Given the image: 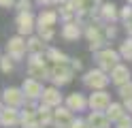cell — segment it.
<instances>
[{"mask_svg":"<svg viewBox=\"0 0 132 128\" xmlns=\"http://www.w3.org/2000/svg\"><path fill=\"white\" fill-rule=\"evenodd\" d=\"M104 113L109 115V119L115 124V122H119V119L126 115L128 111H126V107H123V102H111V105H109V109H106Z\"/></svg>","mask_w":132,"mask_h":128,"instance_id":"d4e9b609","label":"cell"},{"mask_svg":"<svg viewBox=\"0 0 132 128\" xmlns=\"http://www.w3.org/2000/svg\"><path fill=\"white\" fill-rule=\"evenodd\" d=\"M38 126H40V122H38L36 109L23 107L21 113H19V128H38Z\"/></svg>","mask_w":132,"mask_h":128,"instance_id":"d6986e66","label":"cell"},{"mask_svg":"<svg viewBox=\"0 0 132 128\" xmlns=\"http://www.w3.org/2000/svg\"><path fill=\"white\" fill-rule=\"evenodd\" d=\"M70 128H89V124H87V119H83V117H77L75 122H72V126Z\"/></svg>","mask_w":132,"mask_h":128,"instance_id":"d590c367","label":"cell"},{"mask_svg":"<svg viewBox=\"0 0 132 128\" xmlns=\"http://www.w3.org/2000/svg\"><path fill=\"white\" fill-rule=\"evenodd\" d=\"M2 102H4L6 107L23 109V105H26V94H23L21 88H15V85H11V88L2 90Z\"/></svg>","mask_w":132,"mask_h":128,"instance_id":"30bf717a","label":"cell"},{"mask_svg":"<svg viewBox=\"0 0 132 128\" xmlns=\"http://www.w3.org/2000/svg\"><path fill=\"white\" fill-rule=\"evenodd\" d=\"M70 66H72V71H75V73L83 71V62H81V58H70Z\"/></svg>","mask_w":132,"mask_h":128,"instance_id":"e575fe53","label":"cell"},{"mask_svg":"<svg viewBox=\"0 0 132 128\" xmlns=\"http://www.w3.org/2000/svg\"><path fill=\"white\" fill-rule=\"evenodd\" d=\"M117 51H119L121 60H128V62H132V36H128L126 41H123Z\"/></svg>","mask_w":132,"mask_h":128,"instance_id":"f1b7e54d","label":"cell"},{"mask_svg":"<svg viewBox=\"0 0 132 128\" xmlns=\"http://www.w3.org/2000/svg\"><path fill=\"white\" fill-rule=\"evenodd\" d=\"M72 4H75L79 17H92L102 2L100 0H72Z\"/></svg>","mask_w":132,"mask_h":128,"instance_id":"ac0fdd59","label":"cell"},{"mask_svg":"<svg viewBox=\"0 0 132 128\" xmlns=\"http://www.w3.org/2000/svg\"><path fill=\"white\" fill-rule=\"evenodd\" d=\"M104 24H98L94 19H89L85 24V30H83V36L87 39L89 43V51L96 54V51H100L102 47H106V36H104Z\"/></svg>","mask_w":132,"mask_h":128,"instance_id":"6da1fadb","label":"cell"},{"mask_svg":"<svg viewBox=\"0 0 132 128\" xmlns=\"http://www.w3.org/2000/svg\"><path fill=\"white\" fill-rule=\"evenodd\" d=\"M102 28H104V36H106V41H111V39L117 36V28H115V24H104Z\"/></svg>","mask_w":132,"mask_h":128,"instance_id":"4dcf8cb0","label":"cell"},{"mask_svg":"<svg viewBox=\"0 0 132 128\" xmlns=\"http://www.w3.org/2000/svg\"><path fill=\"white\" fill-rule=\"evenodd\" d=\"M19 113L21 109L4 107L0 111V128H19Z\"/></svg>","mask_w":132,"mask_h":128,"instance_id":"9a60e30c","label":"cell"},{"mask_svg":"<svg viewBox=\"0 0 132 128\" xmlns=\"http://www.w3.org/2000/svg\"><path fill=\"white\" fill-rule=\"evenodd\" d=\"M36 113H38V122H40V126H45V128L53 126V107L45 105V102H40L38 109H36Z\"/></svg>","mask_w":132,"mask_h":128,"instance_id":"603a6c76","label":"cell"},{"mask_svg":"<svg viewBox=\"0 0 132 128\" xmlns=\"http://www.w3.org/2000/svg\"><path fill=\"white\" fill-rule=\"evenodd\" d=\"M4 51L9 54L15 62H21V60L28 58V36H21V34H15L6 41Z\"/></svg>","mask_w":132,"mask_h":128,"instance_id":"8992f818","label":"cell"},{"mask_svg":"<svg viewBox=\"0 0 132 128\" xmlns=\"http://www.w3.org/2000/svg\"><path fill=\"white\" fill-rule=\"evenodd\" d=\"M117 94H119V98H121V100L132 98V81H128V83L119 85V88H117Z\"/></svg>","mask_w":132,"mask_h":128,"instance_id":"f546056e","label":"cell"},{"mask_svg":"<svg viewBox=\"0 0 132 128\" xmlns=\"http://www.w3.org/2000/svg\"><path fill=\"white\" fill-rule=\"evenodd\" d=\"M64 98L66 96L60 94V88H57V85H49V88H45L43 96H40V102H45V105H49V107L55 109V107L64 105Z\"/></svg>","mask_w":132,"mask_h":128,"instance_id":"e0dca14e","label":"cell"},{"mask_svg":"<svg viewBox=\"0 0 132 128\" xmlns=\"http://www.w3.org/2000/svg\"><path fill=\"white\" fill-rule=\"evenodd\" d=\"M121 24H123L126 34H128V36H132V17H130V19H126V21H121Z\"/></svg>","mask_w":132,"mask_h":128,"instance_id":"74e56055","label":"cell"},{"mask_svg":"<svg viewBox=\"0 0 132 128\" xmlns=\"http://www.w3.org/2000/svg\"><path fill=\"white\" fill-rule=\"evenodd\" d=\"M64 105L68 107L70 111H85V109H89V102H87V96L85 94H81V92H70L68 96L64 98Z\"/></svg>","mask_w":132,"mask_h":128,"instance_id":"2e32d148","label":"cell"},{"mask_svg":"<svg viewBox=\"0 0 132 128\" xmlns=\"http://www.w3.org/2000/svg\"><path fill=\"white\" fill-rule=\"evenodd\" d=\"M45 58L49 60V64H60V62H68V56L64 54V51H60L57 47H47V51H45Z\"/></svg>","mask_w":132,"mask_h":128,"instance_id":"484cf974","label":"cell"},{"mask_svg":"<svg viewBox=\"0 0 132 128\" xmlns=\"http://www.w3.org/2000/svg\"><path fill=\"white\" fill-rule=\"evenodd\" d=\"M15 26H17V34L30 36V34L36 30V15L32 11H21L15 17Z\"/></svg>","mask_w":132,"mask_h":128,"instance_id":"ba28073f","label":"cell"},{"mask_svg":"<svg viewBox=\"0 0 132 128\" xmlns=\"http://www.w3.org/2000/svg\"><path fill=\"white\" fill-rule=\"evenodd\" d=\"M75 111H70L66 105H60L53 109V128H70L75 122Z\"/></svg>","mask_w":132,"mask_h":128,"instance_id":"8fae6325","label":"cell"},{"mask_svg":"<svg viewBox=\"0 0 132 128\" xmlns=\"http://www.w3.org/2000/svg\"><path fill=\"white\" fill-rule=\"evenodd\" d=\"M85 119H87L89 128H111V124H113L104 111H89Z\"/></svg>","mask_w":132,"mask_h":128,"instance_id":"ffe728a7","label":"cell"},{"mask_svg":"<svg viewBox=\"0 0 132 128\" xmlns=\"http://www.w3.org/2000/svg\"><path fill=\"white\" fill-rule=\"evenodd\" d=\"M28 77H34L38 81H49V73H51V64L45 56H28L26 62Z\"/></svg>","mask_w":132,"mask_h":128,"instance_id":"7a4b0ae2","label":"cell"},{"mask_svg":"<svg viewBox=\"0 0 132 128\" xmlns=\"http://www.w3.org/2000/svg\"><path fill=\"white\" fill-rule=\"evenodd\" d=\"M94 62H96L98 68L111 73L113 68L121 62V56H119V51H115V49H111V47H102L100 51H96V54H94Z\"/></svg>","mask_w":132,"mask_h":128,"instance_id":"5b68a950","label":"cell"},{"mask_svg":"<svg viewBox=\"0 0 132 128\" xmlns=\"http://www.w3.org/2000/svg\"><path fill=\"white\" fill-rule=\"evenodd\" d=\"M130 17H132V4L126 2V6H121V9H119V19H121V21H126V19H130Z\"/></svg>","mask_w":132,"mask_h":128,"instance_id":"836d02e7","label":"cell"},{"mask_svg":"<svg viewBox=\"0 0 132 128\" xmlns=\"http://www.w3.org/2000/svg\"><path fill=\"white\" fill-rule=\"evenodd\" d=\"M87 102H89V109L92 111H106L113 100H111V94L106 90H94L87 96Z\"/></svg>","mask_w":132,"mask_h":128,"instance_id":"7c38bea8","label":"cell"},{"mask_svg":"<svg viewBox=\"0 0 132 128\" xmlns=\"http://www.w3.org/2000/svg\"><path fill=\"white\" fill-rule=\"evenodd\" d=\"M21 90L26 94V98H34V100H40V96H43V92H45L43 81L34 79V77H26L23 83H21Z\"/></svg>","mask_w":132,"mask_h":128,"instance_id":"4fadbf2b","label":"cell"},{"mask_svg":"<svg viewBox=\"0 0 132 128\" xmlns=\"http://www.w3.org/2000/svg\"><path fill=\"white\" fill-rule=\"evenodd\" d=\"M36 2H38L40 6H49V4H53V0H36Z\"/></svg>","mask_w":132,"mask_h":128,"instance_id":"ab89813d","label":"cell"},{"mask_svg":"<svg viewBox=\"0 0 132 128\" xmlns=\"http://www.w3.org/2000/svg\"><path fill=\"white\" fill-rule=\"evenodd\" d=\"M17 0H0V9H15Z\"/></svg>","mask_w":132,"mask_h":128,"instance_id":"8d00e7d4","label":"cell"},{"mask_svg":"<svg viewBox=\"0 0 132 128\" xmlns=\"http://www.w3.org/2000/svg\"><path fill=\"white\" fill-rule=\"evenodd\" d=\"M0 58H2V54H0Z\"/></svg>","mask_w":132,"mask_h":128,"instance_id":"ee69618b","label":"cell"},{"mask_svg":"<svg viewBox=\"0 0 132 128\" xmlns=\"http://www.w3.org/2000/svg\"><path fill=\"white\" fill-rule=\"evenodd\" d=\"M0 100H2V92H0Z\"/></svg>","mask_w":132,"mask_h":128,"instance_id":"b9f144b4","label":"cell"},{"mask_svg":"<svg viewBox=\"0 0 132 128\" xmlns=\"http://www.w3.org/2000/svg\"><path fill=\"white\" fill-rule=\"evenodd\" d=\"M38 128H45V126H38Z\"/></svg>","mask_w":132,"mask_h":128,"instance_id":"7bdbcfd3","label":"cell"},{"mask_svg":"<svg viewBox=\"0 0 132 128\" xmlns=\"http://www.w3.org/2000/svg\"><path fill=\"white\" fill-rule=\"evenodd\" d=\"M15 60L9 56V54H4L2 58H0V73H4V75H9V73H13L15 71Z\"/></svg>","mask_w":132,"mask_h":128,"instance_id":"83f0119b","label":"cell"},{"mask_svg":"<svg viewBox=\"0 0 132 128\" xmlns=\"http://www.w3.org/2000/svg\"><path fill=\"white\" fill-rule=\"evenodd\" d=\"M123 102V107H126L128 113H132V98H126V100H121Z\"/></svg>","mask_w":132,"mask_h":128,"instance_id":"f35d334b","label":"cell"},{"mask_svg":"<svg viewBox=\"0 0 132 128\" xmlns=\"http://www.w3.org/2000/svg\"><path fill=\"white\" fill-rule=\"evenodd\" d=\"M60 19H62V24L64 21H75L77 19V9H75V4H72V0H66L64 4H60Z\"/></svg>","mask_w":132,"mask_h":128,"instance_id":"cb8c5ba5","label":"cell"},{"mask_svg":"<svg viewBox=\"0 0 132 128\" xmlns=\"http://www.w3.org/2000/svg\"><path fill=\"white\" fill-rule=\"evenodd\" d=\"M92 19L98 24H115L119 19V6L113 2H102L96 9V13L92 15Z\"/></svg>","mask_w":132,"mask_h":128,"instance_id":"52a82bcc","label":"cell"},{"mask_svg":"<svg viewBox=\"0 0 132 128\" xmlns=\"http://www.w3.org/2000/svg\"><path fill=\"white\" fill-rule=\"evenodd\" d=\"M81 81H83V85L87 90H106V85L111 83V75L102 71V68H89V71L83 73V77H81Z\"/></svg>","mask_w":132,"mask_h":128,"instance_id":"3957f363","label":"cell"},{"mask_svg":"<svg viewBox=\"0 0 132 128\" xmlns=\"http://www.w3.org/2000/svg\"><path fill=\"white\" fill-rule=\"evenodd\" d=\"M83 30H85V26H83V21L77 17L75 21H64V24H62L60 36H62L64 41H68V43H75V41H79L81 36H83Z\"/></svg>","mask_w":132,"mask_h":128,"instance_id":"9c48e42d","label":"cell"},{"mask_svg":"<svg viewBox=\"0 0 132 128\" xmlns=\"http://www.w3.org/2000/svg\"><path fill=\"white\" fill-rule=\"evenodd\" d=\"M47 41H43L38 34H30L28 36V56H45L47 51Z\"/></svg>","mask_w":132,"mask_h":128,"instance_id":"44dd1931","label":"cell"},{"mask_svg":"<svg viewBox=\"0 0 132 128\" xmlns=\"http://www.w3.org/2000/svg\"><path fill=\"white\" fill-rule=\"evenodd\" d=\"M115 128H132V113H126L119 122H115Z\"/></svg>","mask_w":132,"mask_h":128,"instance_id":"1f68e13d","label":"cell"},{"mask_svg":"<svg viewBox=\"0 0 132 128\" xmlns=\"http://www.w3.org/2000/svg\"><path fill=\"white\" fill-rule=\"evenodd\" d=\"M15 9H17V13L32 11V0H17V2H15Z\"/></svg>","mask_w":132,"mask_h":128,"instance_id":"d6a6232c","label":"cell"},{"mask_svg":"<svg viewBox=\"0 0 132 128\" xmlns=\"http://www.w3.org/2000/svg\"><path fill=\"white\" fill-rule=\"evenodd\" d=\"M72 79H75V71L70 66V60L68 62H60V64H51V73H49V81L57 88H64L68 85Z\"/></svg>","mask_w":132,"mask_h":128,"instance_id":"277c9868","label":"cell"},{"mask_svg":"<svg viewBox=\"0 0 132 128\" xmlns=\"http://www.w3.org/2000/svg\"><path fill=\"white\" fill-rule=\"evenodd\" d=\"M57 19H60V13H57L55 9H43V11L36 15V24L38 26H53L55 28Z\"/></svg>","mask_w":132,"mask_h":128,"instance_id":"7402d4cb","label":"cell"},{"mask_svg":"<svg viewBox=\"0 0 132 128\" xmlns=\"http://www.w3.org/2000/svg\"><path fill=\"white\" fill-rule=\"evenodd\" d=\"M109 75H111V83L115 85V88H119V85L132 81V71H130V66H128V64H123V62H119V64L115 66Z\"/></svg>","mask_w":132,"mask_h":128,"instance_id":"5bb4252c","label":"cell"},{"mask_svg":"<svg viewBox=\"0 0 132 128\" xmlns=\"http://www.w3.org/2000/svg\"><path fill=\"white\" fill-rule=\"evenodd\" d=\"M4 107H6V105H4V102H2V100H0V111H2Z\"/></svg>","mask_w":132,"mask_h":128,"instance_id":"60d3db41","label":"cell"},{"mask_svg":"<svg viewBox=\"0 0 132 128\" xmlns=\"http://www.w3.org/2000/svg\"><path fill=\"white\" fill-rule=\"evenodd\" d=\"M36 34H38L43 41L49 43V41L55 39V28H53V26H38V24H36Z\"/></svg>","mask_w":132,"mask_h":128,"instance_id":"4316f807","label":"cell"}]
</instances>
